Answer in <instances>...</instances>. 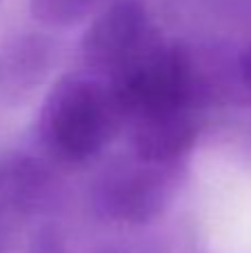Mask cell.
I'll return each mask as SVG.
<instances>
[{
  "instance_id": "52a82bcc",
  "label": "cell",
  "mask_w": 251,
  "mask_h": 253,
  "mask_svg": "<svg viewBox=\"0 0 251 253\" xmlns=\"http://www.w3.org/2000/svg\"><path fill=\"white\" fill-rule=\"evenodd\" d=\"M47 47L38 36H20L0 49V89H27L44 71Z\"/></svg>"
},
{
  "instance_id": "277c9868",
  "label": "cell",
  "mask_w": 251,
  "mask_h": 253,
  "mask_svg": "<svg viewBox=\"0 0 251 253\" xmlns=\"http://www.w3.org/2000/svg\"><path fill=\"white\" fill-rule=\"evenodd\" d=\"M163 167L145 162V167H127L109 173L98 191L100 209L111 218L127 222H145L158 215L167 198Z\"/></svg>"
},
{
  "instance_id": "8992f818",
  "label": "cell",
  "mask_w": 251,
  "mask_h": 253,
  "mask_svg": "<svg viewBox=\"0 0 251 253\" xmlns=\"http://www.w3.org/2000/svg\"><path fill=\"white\" fill-rule=\"evenodd\" d=\"M47 171L38 160L20 153L0 156V215L25 213L44 196Z\"/></svg>"
},
{
  "instance_id": "9c48e42d",
  "label": "cell",
  "mask_w": 251,
  "mask_h": 253,
  "mask_svg": "<svg viewBox=\"0 0 251 253\" xmlns=\"http://www.w3.org/2000/svg\"><path fill=\"white\" fill-rule=\"evenodd\" d=\"M240 76H243V80L251 87V44L243 51V56H240Z\"/></svg>"
},
{
  "instance_id": "3957f363",
  "label": "cell",
  "mask_w": 251,
  "mask_h": 253,
  "mask_svg": "<svg viewBox=\"0 0 251 253\" xmlns=\"http://www.w3.org/2000/svg\"><path fill=\"white\" fill-rule=\"evenodd\" d=\"M160 34L151 25L145 4L118 0L87 27L80 42V56L89 69L116 78L142 56Z\"/></svg>"
},
{
  "instance_id": "6da1fadb",
  "label": "cell",
  "mask_w": 251,
  "mask_h": 253,
  "mask_svg": "<svg viewBox=\"0 0 251 253\" xmlns=\"http://www.w3.org/2000/svg\"><path fill=\"white\" fill-rule=\"evenodd\" d=\"M118 116L107 84L89 76H65L44 100L40 129L47 147L60 158L84 160L105 144Z\"/></svg>"
},
{
  "instance_id": "7a4b0ae2",
  "label": "cell",
  "mask_w": 251,
  "mask_h": 253,
  "mask_svg": "<svg viewBox=\"0 0 251 253\" xmlns=\"http://www.w3.org/2000/svg\"><path fill=\"white\" fill-rule=\"evenodd\" d=\"M109 89L120 116L133 120L187 111L194 93L189 56L158 38L138 60L109 80Z\"/></svg>"
},
{
  "instance_id": "ba28073f",
  "label": "cell",
  "mask_w": 251,
  "mask_h": 253,
  "mask_svg": "<svg viewBox=\"0 0 251 253\" xmlns=\"http://www.w3.org/2000/svg\"><path fill=\"white\" fill-rule=\"evenodd\" d=\"M93 0H29L36 22L47 29H69L87 18Z\"/></svg>"
},
{
  "instance_id": "5b68a950",
  "label": "cell",
  "mask_w": 251,
  "mask_h": 253,
  "mask_svg": "<svg viewBox=\"0 0 251 253\" xmlns=\"http://www.w3.org/2000/svg\"><path fill=\"white\" fill-rule=\"evenodd\" d=\"M133 123V147L142 162L169 165L189 151L196 140V125L187 111L156 114Z\"/></svg>"
}]
</instances>
